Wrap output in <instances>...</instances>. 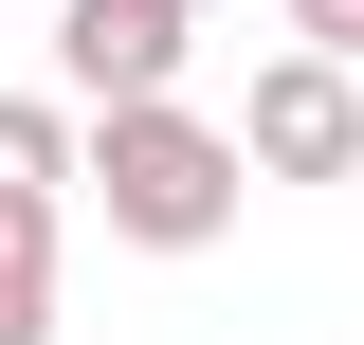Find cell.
I'll return each instance as SVG.
<instances>
[{
    "instance_id": "obj_5",
    "label": "cell",
    "mask_w": 364,
    "mask_h": 345,
    "mask_svg": "<svg viewBox=\"0 0 364 345\" xmlns=\"http://www.w3.org/2000/svg\"><path fill=\"white\" fill-rule=\"evenodd\" d=\"M0 182H37V200H73V109H37V91H0Z\"/></svg>"
},
{
    "instance_id": "obj_3",
    "label": "cell",
    "mask_w": 364,
    "mask_h": 345,
    "mask_svg": "<svg viewBox=\"0 0 364 345\" xmlns=\"http://www.w3.org/2000/svg\"><path fill=\"white\" fill-rule=\"evenodd\" d=\"M37 18H55L73 109H146V91H182V55H200V18H182V0H37Z\"/></svg>"
},
{
    "instance_id": "obj_7",
    "label": "cell",
    "mask_w": 364,
    "mask_h": 345,
    "mask_svg": "<svg viewBox=\"0 0 364 345\" xmlns=\"http://www.w3.org/2000/svg\"><path fill=\"white\" fill-rule=\"evenodd\" d=\"M182 18H219V0H182Z\"/></svg>"
},
{
    "instance_id": "obj_4",
    "label": "cell",
    "mask_w": 364,
    "mask_h": 345,
    "mask_svg": "<svg viewBox=\"0 0 364 345\" xmlns=\"http://www.w3.org/2000/svg\"><path fill=\"white\" fill-rule=\"evenodd\" d=\"M0 345H55V200L0 182Z\"/></svg>"
},
{
    "instance_id": "obj_2",
    "label": "cell",
    "mask_w": 364,
    "mask_h": 345,
    "mask_svg": "<svg viewBox=\"0 0 364 345\" xmlns=\"http://www.w3.org/2000/svg\"><path fill=\"white\" fill-rule=\"evenodd\" d=\"M237 164H255V182H346V164H364V73L291 37V55L255 73V109H237Z\"/></svg>"
},
{
    "instance_id": "obj_6",
    "label": "cell",
    "mask_w": 364,
    "mask_h": 345,
    "mask_svg": "<svg viewBox=\"0 0 364 345\" xmlns=\"http://www.w3.org/2000/svg\"><path fill=\"white\" fill-rule=\"evenodd\" d=\"M291 37H310V55H346V73H364V0H291Z\"/></svg>"
},
{
    "instance_id": "obj_1",
    "label": "cell",
    "mask_w": 364,
    "mask_h": 345,
    "mask_svg": "<svg viewBox=\"0 0 364 345\" xmlns=\"http://www.w3.org/2000/svg\"><path fill=\"white\" fill-rule=\"evenodd\" d=\"M73 182H91V218H109L128 255H200V236H237V200H255L237 128H219V109H182V91H146V109H91Z\"/></svg>"
}]
</instances>
